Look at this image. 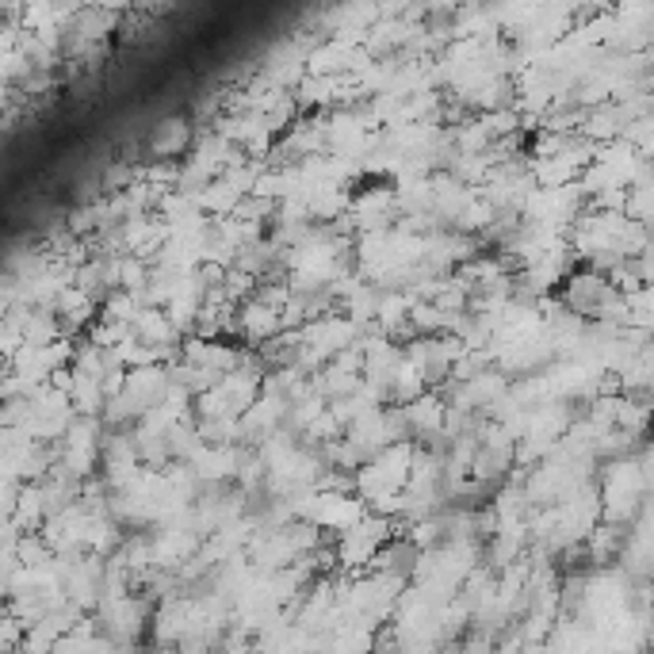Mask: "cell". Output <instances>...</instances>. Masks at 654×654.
I'll return each mask as SVG.
<instances>
[{"mask_svg":"<svg viewBox=\"0 0 654 654\" xmlns=\"http://www.w3.org/2000/svg\"><path fill=\"white\" fill-rule=\"evenodd\" d=\"M391 543V525L383 517H364L356 520L348 532H341L337 540V563L348 571H360V566L376 563L383 555V548Z\"/></svg>","mask_w":654,"mask_h":654,"instance_id":"6da1fadb","label":"cell"}]
</instances>
